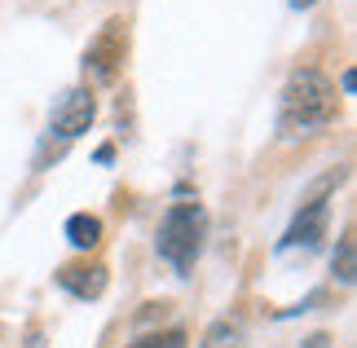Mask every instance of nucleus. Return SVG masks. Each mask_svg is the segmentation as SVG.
Returning a JSON list of instances; mask_svg holds the SVG:
<instances>
[{
    "mask_svg": "<svg viewBox=\"0 0 357 348\" xmlns=\"http://www.w3.org/2000/svg\"><path fill=\"white\" fill-rule=\"evenodd\" d=\"M58 287L71 291L75 300H98L106 291V264H66L58 269Z\"/></svg>",
    "mask_w": 357,
    "mask_h": 348,
    "instance_id": "nucleus-6",
    "label": "nucleus"
},
{
    "mask_svg": "<svg viewBox=\"0 0 357 348\" xmlns=\"http://www.w3.org/2000/svg\"><path fill=\"white\" fill-rule=\"evenodd\" d=\"M291 5H296V9H309V5H313V0H291Z\"/></svg>",
    "mask_w": 357,
    "mask_h": 348,
    "instance_id": "nucleus-12",
    "label": "nucleus"
},
{
    "mask_svg": "<svg viewBox=\"0 0 357 348\" xmlns=\"http://www.w3.org/2000/svg\"><path fill=\"white\" fill-rule=\"evenodd\" d=\"M326 216H331L326 199H309V203L296 212V220H291V229H287L282 247H313V243L326 234Z\"/></svg>",
    "mask_w": 357,
    "mask_h": 348,
    "instance_id": "nucleus-5",
    "label": "nucleus"
},
{
    "mask_svg": "<svg viewBox=\"0 0 357 348\" xmlns=\"http://www.w3.org/2000/svg\"><path fill=\"white\" fill-rule=\"evenodd\" d=\"M340 110V97L335 84L326 80L318 66H300V71L287 75L282 84V102H278V133L282 137H305V133H318L335 119Z\"/></svg>",
    "mask_w": 357,
    "mask_h": 348,
    "instance_id": "nucleus-1",
    "label": "nucleus"
},
{
    "mask_svg": "<svg viewBox=\"0 0 357 348\" xmlns=\"http://www.w3.org/2000/svg\"><path fill=\"white\" fill-rule=\"evenodd\" d=\"M66 243L79 247V252H93V247L102 243V220L89 216V212H75L71 220H66Z\"/></svg>",
    "mask_w": 357,
    "mask_h": 348,
    "instance_id": "nucleus-7",
    "label": "nucleus"
},
{
    "mask_svg": "<svg viewBox=\"0 0 357 348\" xmlns=\"http://www.w3.org/2000/svg\"><path fill=\"white\" fill-rule=\"evenodd\" d=\"M335 278L344 287H353V278H357V243H353V229L340 234V247H335Z\"/></svg>",
    "mask_w": 357,
    "mask_h": 348,
    "instance_id": "nucleus-8",
    "label": "nucleus"
},
{
    "mask_svg": "<svg viewBox=\"0 0 357 348\" xmlns=\"http://www.w3.org/2000/svg\"><path fill=\"white\" fill-rule=\"evenodd\" d=\"M123 58H128V22L111 18V22H102V31L89 40V49H84V75L98 80V84H111V80L119 75Z\"/></svg>",
    "mask_w": 357,
    "mask_h": 348,
    "instance_id": "nucleus-3",
    "label": "nucleus"
},
{
    "mask_svg": "<svg viewBox=\"0 0 357 348\" xmlns=\"http://www.w3.org/2000/svg\"><path fill=\"white\" fill-rule=\"evenodd\" d=\"M93 119H98V97H93V89H66L58 97V106H53L49 115V133L58 137V142H75V137H84L93 128Z\"/></svg>",
    "mask_w": 357,
    "mask_h": 348,
    "instance_id": "nucleus-4",
    "label": "nucleus"
},
{
    "mask_svg": "<svg viewBox=\"0 0 357 348\" xmlns=\"http://www.w3.org/2000/svg\"><path fill=\"white\" fill-rule=\"evenodd\" d=\"M199 348H243V331L234 322H216L208 335H203Z\"/></svg>",
    "mask_w": 357,
    "mask_h": 348,
    "instance_id": "nucleus-9",
    "label": "nucleus"
},
{
    "mask_svg": "<svg viewBox=\"0 0 357 348\" xmlns=\"http://www.w3.org/2000/svg\"><path fill=\"white\" fill-rule=\"evenodd\" d=\"M26 348H45V340H40V331H31V335H26Z\"/></svg>",
    "mask_w": 357,
    "mask_h": 348,
    "instance_id": "nucleus-11",
    "label": "nucleus"
},
{
    "mask_svg": "<svg viewBox=\"0 0 357 348\" xmlns=\"http://www.w3.org/2000/svg\"><path fill=\"white\" fill-rule=\"evenodd\" d=\"M128 348H185V331H159V335H146Z\"/></svg>",
    "mask_w": 357,
    "mask_h": 348,
    "instance_id": "nucleus-10",
    "label": "nucleus"
},
{
    "mask_svg": "<svg viewBox=\"0 0 357 348\" xmlns=\"http://www.w3.org/2000/svg\"><path fill=\"white\" fill-rule=\"evenodd\" d=\"M203 239H208V212H203L199 203H172L168 212H163L155 247L176 273L190 278V269H195V260L203 252Z\"/></svg>",
    "mask_w": 357,
    "mask_h": 348,
    "instance_id": "nucleus-2",
    "label": "nucleus"
}]
</instances>
